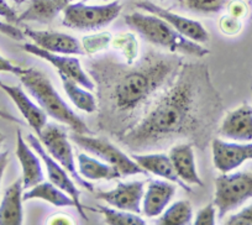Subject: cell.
<instances>
[{"label":"cell","mask_w":252,"mask_h":225,"mask_svg":"<svg viewBox=\"0 0 252 225\" xmlns=\"http://www.w3.org/2000/svg\"><path fill=\"white\" fill-rule=\"evenodd\" d=\"M221 110V100L205 64H182L166 91L119 139L131 151L166 146L178 139L207 142Z\"/></svg>","instance_id":"6da1fadb"},{"label":"cell","mask_w":252,"mask_h":225,"mask_svg":"<svg viewBox=\"0 0 252 225\" xmlns=\"http://www.w3.org/2000/svg\"><path fill=\"white\" fill-rule=\"evenodd\" d=\"M182 64L177 56L162 53H149L135 67L95 61L91 72L98 82L100 124L121 136L135 124L136 114L156 92L176 77Z\"/></svg>","instance_id":"7a4b0ae2"},{"label":"cell","mask_w":252,"mask_h":225,"mask_svg":"<svg viewBox=\"0 0 252 225\" xmlns=\"http://www.w3.org/2000/svg\"><path fill=\"white\" fill-rule=\"evenodd\" d=\"M18 77L46 114L62 124L68 125L76 134L92 135L86 123L61 98L51 79L42 71L37 68H24Z\"/></svg>","instance_id":"3957f363"},{"label":"cell","mask_w":252,"mask_h":225,"mask_svg":"<svg viewBox=\"0 0 252 225\" xmlns=\"http://www.w3.org/2000/svg\"><path fill=\"white\" fill-rule=\"evenodd\" d=\"M124 21L152 45L166 48L172 53H183L193 57H204L209 55L208 48L181 35L163 19L154 14L132 13L126 15Z\"/></svg>","instance_id":"277c9868"},{"label":"cell","mask_w":252,"mask_h":225,"mask_svg":"<svg viewBox=\"0 0 252 225\" xmlns=\"http://www.w3.org/2000/svg\"><path fill=\"white\" fill-rule=\"evenodd\" d=\"M119 1L104 5H88L86 1L71 3L63 10L62 25L74 30H96L113 23L121 13Z\"/></svg>","instance_id":"5b68a950"},{"label":"cell","mask_w":252,"mask_h":225,"mask_svg":"<svg viewBox=\"0 0 252 225\" xmlns=\"http://www.w3.org/2000/svg\"><path fill=\"white\" fill-rule=\"evenodd\" d=\"M37 137L50 156L69 173L74 182L78 183L81 187L86 188L88 192L94 193V186L88 181H84L86 178L82 177L77 171L73 149L63 128L55 123H47L37 135Z\"/></svg>","instance_id":"8992f818"},{"label":"cell","mask_w":252,"mask_h":225,"mask_svg":"<svg viewBox=\"0 0 252 225\" xmlns=\"http://www.w3.org/2000/svg\"><path fill=\"white\" fill-rule=\"evenodd\" d=\"M252 198V172L222 173L215 180L214 205L222 219Z\"/></svg>","instance_id":"52a82bcc"},{"label":"cell","mask_w":252,"mask_h":225,"mask_svg":"<svg viewBox=\"0 0 252 225\" xmlns=\"http://www.w3.org/2000/svg\"><path fill=\"white\" fill-rule=\"evenodd\" d=\"M71 139L79 147L108 162L110 166L119 171L121 176L147 175L146 171L140 167L132 157L127 156L125 152L121 151L119 147H116L106 139L93 137L91 135L76 134V132L71 135Z\"/></svg>","instance_id":"ba28073f"},{"label":"cell","mask_w":252,"mask_h":225,"mask_svg":"<svg viewBox=\"0 0 252 225\" xmlns=\"http://www.w3.org/2000/svg\"><path fill=\"white\" fill-rule=\"evenodd\" d=\"M26 140H28V144L30 145L31 149L40 156L41 161H43V163H45L48 181H50L51 183H53L55 186H57V187L60 188V190H62L64 193H67V194L73 199L74 204H76L77 212L81 215L82 219L88 220V217H87L86 212H84V207L82 205L81 199H79V197H81V191L77 188L73 178L69 177V173L67 172L56 160H53L52 157L50 156V154L46 151V149L43 147V145L41 144L38 137H36L35 135L32 134H29L28 136H26Z\"/></svg>","instance_id":"9c48e42d"},{"label":"cell","mask_w":252,"mask_h":225,"mask_svg":"<svg viewBox=\"0 0 252 225\" xmlns=\"http://www.w3.org/2000/svg\"><path fill=\"white\" fill-rule=\"evenodd\" d=\"M21 47L26 52L30 53V55L36 56L38 59L45 60L50 64H52L58 71L60 76H64L73 79L74 82L81 84L82 87L87 88L88 91H94L95 89V84L87 76L84 69L82 68L81 61L78 59L69 57L68 55H60V53L50 52V51L38 47L35 43H24Z\"/></svg>","instance_id":"30bf717a"},{"label":"cell","mask_w":252,"mask_h":225,"mask_svg":"<svg viewBox=\"0 0 252 225\" xmlns=\"http://www.w3.org/2000/svg\"><path fill=\"white\" fill-rule=\"evenodd\" d=\"M135 5H136V8L141 9V10L146 11V13L154 14V15L163 19L172 28L176 29L181 35L186 36L189 40L195 41L198 43L208 42L209 41V32L205 30L204 26L199 21L192 20V19H188L186 16L172 13V11L167 10V9L156 5L155 3H151L149 0L137 1Z\"/></svg>","instance_id":"8fae6325"},{"label":"cell","mask_w":252,"mask_h":225,"mask_svg":"<svg viewBox=\"0 0 252 225\" xmlns=\"http://www.w3.org/2000/svg\"><path fill=\"white\" fill-rule=\"evenodd\" d=\"M145 181H132V182H119L114 190L99 191L94 193L96 199L106 202L114 208L140 214L141 202L145 193Z\"/></svg>","instance_id":"7c38bea8"},{"label":"cell","mask_w":252,"mask_h":225,"mask_svg":"<svg viewBox=\"0 0 252 225\" xmlns=\"http://www.w3.org/2000/svg\"><path fill=\"white\" fill-rule=\"evenodd\" d=\"M212 152L214 166L222 173H227L252 160V142L236 144L220 139L212 140Z\"/></svg>","instance_id":"4fadbf2b"},{"label":"cell","mask_w":252,"mask_h":225,"mask_svg":"<svg viewBox=\"0 0 252 225\" xmlns=\"http://www.w3.org/2000/svg\"><path fill=\"white\" fill-rule=\"evenodd\" d=\"M25 36L33 41L36 46L53 53L61 55H86L82 43L76 37L63 32L47 30L25 29Z\"/></svg>","instance_id":"5bb4252c"},{"label":"cell","mask_w":252,"mask_h":225,"mask_svg":"<svg viewBox=\"0 0 252 225\" xmlns=\"http://www.w3.org/2000/svg\"><path fill=\"white\" fill-rule=\"evenodd\" d=\"M219 134L235 141H252V106L244 103L229 111L222 119Z\"/></svg>","instance_id":"9a60e30c"},{"label":"cell","mask_w":252,"mask_h":225,"mask_svg":"<svg viewBox=\"0 0 252 225\" xmlns=\"http://www.w3.org/2000/svg\"><path fill=\"white\" fill-rule=\"evenodd\" d=\"M0 89L10 96V99L14 101V104L19 109L24 119L30 125L31 129L37 135L40 134L43 127L47 124V114L42 110V108L31 101V99L26 96L21 87L9 86V84L0 82Z\"/></svg>","instance_id":"2e32d148"},{"label":"cell","mask_w":252,"mask_h":225,"mask_svg":"<svg viewBox=\"0 0 252 225\" xmlns=\"http://www.w3.org/2000/svg\"><path fill=\"white\" fill-rule=\"evenodd\" d=\"M16 157L23 168L24 190L33 187L43 181V171L41 166V159L24 140L21 131L16 134Z\"/></svg>","instance_id":"e0dca14e"},{"label":"cell","mask_w":252,"mask_h":225,"mask_svg":"<svg viewBox=\"0 0 252 225\" xmlns=\"http://www.w3.org/2000/svg\"><path fill=\"white\" fill-rule=\"evenodd\" d=\"M168 156L171 159L177 176L182 182H184L186 185L203 186V181L198 175L192 145L189 142H182V144L176 145L171 149Z\"/></svg>","instance_id":"ac0fdd59"},{"label":"cell","mask_w":252,"mask_h":225,"mask_svg":"<svg viewBox=\"0 0 252 225\" xmlns=\"http://www.w3.org/2000/svg\"><path fill=\"white\" fill-rule=\"evenodd\" d=\"M176 191L177 188L166 181L150 180L142 198V213L147 218H155L162 214L173 198Z\"/></svg>","instance_id":"d6986e66"},{"label":"cell","mask_w":252,"mask_h":225,"mask_svg":"<svg viewBox=\"0 0 252 225\" xmlns=\"http://www.w3.org/2000/svg\"><path fill=\"white\" fill-rule=\"evenodd\" d=\"M132 159L137 162L140 167H142L147 173H152L155 176H158V177L164 178L167 181H171V182L177 183L179 187H182L183 190H186L187 192H192L190 187L188 185H186L184 182H182L179 180V177L177 176L176 171H174V167L172 164L171 159H169L168 155L166 154H132Z\"/></svg>","instance_id":"ffe728a7"},{"label":"cell","mask_w":252,"mask_h":225,"mask_svg":"<svg viewBox=\"0 0 252 225\" xmlns=\"http://www.w3.org/2000/svg\"><path fill=\"white\" fill-rule=\"evenodd\" d=\"M23 178L16 180L5 190L0 203V225L23 224Z\"/></svg>","instance_id":"44dd1931"},{"label":"cell","mask_w":252,"mask_h":225,"mask_svg":"<svg viewBox=\"0 0 252 225\" xmlns=\"http://www.w3.org/2000/svg\"><path fill=\"white\" fill-rule=\"evenodd\" d=\"M71 4V0H30L28 9L18 16V23L35 21L48 24Z\"/></svg>","instance_id":"7402d4cb"},{"label":"cell","mask_w":252,"mask_h":225,"mask_svg":"<svg viewBox=\"0 0 252 225\" xmlns=\"http://www.w3.org/2000/svg\"><path fill=\"white\" fill-rule=\"evenodd\" d=\"M24 200L30 199H42L56 207H74L73 199L69 197L67 193L63 192L62 190L55 186L53 183L48 182H40L38 185L26 190V192L23 194Z\"/></svg>","instance_id":"603a6c76"},{"label":"cell","mask_w":252,"mask_h":225,"mask_svg":"<svg viewBox=\"0 0 252 225\" xmlns=\"http://www.w3.org/2000/svg\"><path fill=\"white\" fill-rule=\"evenodd\" d=\"M78 172L86 180L113 181L121 177L119 171L109 163H103L86 154L78 155Z\"/></svg>","instance_id":"cb8c5ba5"},{"label":"cell","mask_w":252,"mask_h":225,"mask_svg":"<svg viewBox=\"0 0 252 225\" xmlns=\"http://www.w3.org/2000/svg\"><path fill=\"white\" fill-rule=\"evenodd\" d=\"M61 81H62V86L68 98L71 99L72 103L81 110L86 111L88 114H92L98 109V103L96 99L91 92L87 88L82 87L73 79L68 78V77L60 76Z\"/></svg>","instance_id":"d4e9b609"},{"label":"cell","mask_w":252,"mask_h":225,"mask_svg":"<svg viewBox=\"0 0 252 225\" xmlns=\"http://www.w3.org/2000/svg\"><path fill=\"white\" fill-rule=\"evenodd\" d=\"M193 219L192 205L188 200H178L172 204L157 220L162 225H188Z\"/></svg>","instance_id":"484cf974"},{"label":"cell","mask_w":252,"mask_h":225,"mask_svg":"<svg viewBox=\"0 0 252 225\" xmlns=\"http://www.w3.org/2000/svg\"><path fill=\"white\" fill-rule=\"evenodd\" d=\"M230 0H176V5L187 11L203 15L218 14L227 8Z\"/></svg>","instance_id":"4316f807"},{"label":"cell","mask_w":252,"mask_h":225,"mask_svg":"<svg viewBox=\"0 0 252 225\" xmlns=\"http://www.w3.org/2000/svg\"><path fill=\"white\" fill-rule=\"evenodd\" d=\"M111 47L123 55L126 64H134L139 55V42L131 32H121L111 38Z\"/></svg>","instance_id":"83f0119b"},{"label":"cell","mask_w":252,"mask_h":225,"mask_svg":"<svg viewBox=\"0 0 252 225\" xmlns=\"http://www.w3.org/2000/svg\"><path fill=\"white\" fill-rule=\"evenodd\" d=\"M98 213L103 214L104 220L106 224L110 225H145L142 218H140L136 213L126 212V210H114L111 208L104 207V205H96L94 208Z\"/></svg>","instance_id":"f1b7e54d"},{"label":"cell","mask_w":252,"mask_h":225,"mask_svg":"<svg viewBox=\"0 0 252 225\" xmlns=\"http://www.w3.org/2000/svg\"><path fill=\"white\" fill-rule=\"evenodd\" d=\"M111 33L100 32L94 35H87L82 38V47L87 55H95L106 50L111 42Z\"/></svg>","instance_id":"f546056e"},{"label":"cell","mask_w":252,"mask_h":225,"mask_svg":"<svg viewBox=\"0 0 252 225\" xmlns=\"http://www.w3.org/2000/svg\"><path fill=\"white\" fill-rule=\"evenodd\" d=\"M219 29L221 32H224L227 36H235L241 31L242 24L240 19L234 18L230 14L224 15L219 21Z\"/></svg>","instance_id":"4dcf8cb0"},{"label":"cell","mask_w":252,"mask_h":225,"mask_svg":"<svg viewBox=\"0 0 252 225\" xmlns=\"http://www.w3.org/2000/svg\"><path fill=\"white\" fill-rule=\"evenodd\" d=\"M215 212H217V208H215L214 203H210V204L205 205V207H203L202 209H199V212L197 213L194 224L195 225H214Z\"/></svg>","instance_id":"1f68e13d"},{"label":"cell","mask_w":252,"mask_h":225,"mask_svg":"<svg viewBox=\"0 0 252 225\" xmlns=\"http://www.w3.org/2000/svg\"><path fill=\"white\" fill-rule=\"evenodd\" d=\"M226 225H252V204L225 220Z\"/></svg>","instance_id":"d6a6232c"},{"label":"cell","mask_w":252,"mask_h":225,"mask_svg":"<svg viewBox=\"0 0 252 225\" xmlns=\"http://www.w3.org/2000/svg\"><path fill=\"white\" fill-rule=\"evenodd\" d=\"M0 33H3V35L16 41H23L25 38V33L10 23H1L0 21Z\"/></svg>","instance_id":"836d02e7"},{"label":"cell","mask_w":252,"mask_h":225,"mask_svg":"<svg viewBox=\"0 0 252 225\" xmlns=\"http://www.w3.org/2000/svg\"><path fill=\"white\" fill-rule=\"evenodd\" d=\"M227 10H229V14L234 18L242 19L247 14V5L244 3V1H240V0H236V1H231L227 5Z\"/></svg>","instance_id":"e575fe53"},{"label":"cell","mask_w":252,"mask_h":225,"mask_svg":"<svg viewBox=\"0 0 252 225\" xmlns=\"http://www.w3.org/2000/svg\"><path fill=\"white\" fill-rule=\"evenodd\" d=\"M0 16L10 24L18 23V15L15 10L6 3V0H0Z\"/></svg>","instance_id":"d590c367"},{"label":"cell","mask_w":252,"mask_h":225,"mask_svg":"<svg viewBox=\"0 0 252 225\" xmlns=\"http://www.w3.org/2000/svg\"><path fill=\"white\" fill-rule=\"evenodd\" d=\"M23 71V67L16 66L13 62L9 61L8 59H5V57L0 55V72H6V73H13L15 76H19Z\"/></svg>","instance_id":"8d00e7d4"},{"label":"cell","mask_w":252,"mask_h":225,"mask_svg":"<svg viewBox=\"0 0 252 225\" xmlns=\"http://www.w3.org/2000/svg\"><path fill=\"white\" fill-rule=\"evenodd\" d=\"M47 224H52V225H56V224H63V225H72L74 224V222L72 220V218L67 217V215L64 214H57L55 215V217L50 218L47 222Z\"/></svg>","instance_id":"74e56055"},{"label":"cell","mask_w":252,"mask_h":225,"mask_svg":"<svg viewBox=\"0 0 252 225\" xmlns=\"http://www.w3.org/2000/svg\"><path fill=\"white\" fill-rule=\"evenodd\" d=\"M9 162V151L0 152V186H1V180H3L4 172L8 166Z\"/></svg>","instance_id":"f35d334b"},{"label":"cell","mask_w":252,"mask_h":225,"mask_svg":"<svg viewBox=\"0 0 252 225\" xmlns=\"http://www.w3.org/2000/svg\"><path fill=\"white\" fill-rule=\"evenodd\" d=\"M14 3L15 4H18V5H20V4H23V3H25L26 0H13Z\"/></svg>","instance_id":"ab89813d"},{"label":"cell","mask_w":252,"mask_h":225,"mask_svg":"<svg viewBox=\"0 0 252 225\" xmlns=\"http://www.w3.org/2000/svg\"><path fill=\"white\" fill-rule=\"evenodd\" d=\"M4 139H5V136H4V135L1 134V132H0V146H1V144H3Z\"/></svg>","instance_id":"60d3db41"},{"label":"cell","mask_w":252,"mask_h":225,"mask_svg":"<svg viewBox=\"0 0 252 225\" xmlns=\"http://www.w3.org/2000/svg\"><path fill=\"white\" fill-rule=\"evenodd\" d=\"M84 1H86V3H87V1H91V0H84ZM103 1H106V0H103Z\"/></svg>","instance_id":"b9f144b4"},{"label":"cell","mask_w":252,"mask_h":225,"mask_svg":"<svg viewBox=\"0 0 252 225\" xmlns=\"http://www.w3.org/2000/svg\"><path fill=\"white\" fill-rule=\"evenodd\" d=\"M73 1H76V0H71V3H73Z\"/></svg>","instance_id":"7bdbcfd3"},{"label":"cell","mask_w":252,"mask_h":225,"mask_svg":"<svg viewBox=\"0 0 252 225\" xmlns=\"http://www.w3.org/2000/svg\"><path fill=\"white\" fill-rule=\"evenodd\" d=\"M247 1H250V3H252V0H247Z\"/></svg>","instance_id":"ee69618b"},{"label":"cell","mask_w":252,"mask_h":225,"mask_svg":"<svg viewBox=\"0 0 252 225\" xmlns=\"http://www.w3.org/2000/svg\"><path fill=\"white\" fill-rule=\"evenodd\" d=\"M251 89H252V88H251Z\"/></svg>","instance_id":"f6af8a7d"}]
</instances>
